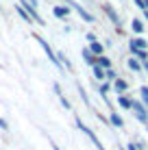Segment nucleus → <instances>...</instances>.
Returning a JSON list of instances; mask_svg holds the SVG:
<instances>
[{
  "label": "nucleus",
  "instance_id": "1",
  "mask_svg": "<svg viewBox=\"0 0 148 150\" xmlns=\"http://www.w3.org/2000/svg\"><path fill=\"white\" fill-rule=\"evenodd\" d=\"M37 41L42 44V48L46 50V54H48V61H52V63L57 65V68H61V61H59V57L52 52V48H50V44H48V41H46V39H42V37H37Z\"/></svg>",
  "mask_w": 148,
  "mask_h": 150
},
{
  "label": "nucleus",
  "instance_id": "2",
  "mask_svg": "<svg viewBox=\"0 0 148 150\" xmlns=\"http://www.w3.org/2000/svg\"><path fill=\"white\" fill-rule=\"evenodd\" d=\"M76 124H79V128H81V131H83V133H85V135H87L89 139H91V144H94V146H96V148H98V150H105V148H103V144H100V142H98V137H96V135H94V131H89V128H87V126H85V124H83V122H81V120H76Z\"/></svg>",
  "mask_w": 148,
  "mask_h": 150
},
{
  "label": "nucleus",
  "instance_id": "3",
  "mask_svg": "<svg viewBox=\"0 0 148 150\" xmlns=\"http://www.w3.org/2000/svg\"><path fill=\"white\" fill-rule=\"evenodd\" d=\"M133 111L137 113V117H140V122H144V124H148V113H146V109L140 105V102H135L133 100Z\"/></svg>",
  "mask_w": 148,
  "mask_h": 150
},
{
  "label": "nucleus",
  "instance_id": "4",
  "mask_svg": "<svg viewBox=\"0 0 148 150\" xmlns=\"http://www.w3.org/2000/svg\"><path fill=\"white\" fill-rule=\"evenodd\" d=\"M89 52L94 54V57H103V44H100V41H91Z\"/></svg>",
  "mask_w": 148,
  "mask_h": 150
},
{
  "label": "nucleus",
  "instance_id": "5",
  "mask_svg": "<svg viewBox=\"0 0 148 150\" xmlns=\"http://www.w3.org/2000/svg\"><path fill=\"white\" fill-rule=\"evenodd\" d=\"M96 65H100L103 70H111V61L107 59L105 54H103V57H96Z\"/></svg>",
  "mask_w": 148,
  "mask_h": 150
},
{
  "label": "nucleus",
  "instance_id": "6",
  "mask_svg": "<svg viewBox=\"0 0 148 150\" xmlns=\"http://www.w3.org/2000/svg\"><path fill=\"white\" fill-rule=\"evenodd\" d=\"M113 87H115V91H120V94H124V91L129 89V83H126V81H122V79H115Z\"/></svg>",
  "mask_w": 148,
  "mask_h": 150
},
{
  "label": "nucleus",
  "instance_id": "7",
  "mask_svg": "<svg viewBox=\"0 0 148 150\" xmlns=\"http://www.w3.org/2000/svg\"><path fill=\"white\" fill-rule=\"evenodd\" d=\"M131 46H133V48H137V50H146L148 41H146V39H142V37H135L133 41H131Z\"/></svg>",
  "mask_w": 148,
  "mask_h": 150
},
{
  "label": "nucleus",
  "instance_id": "8",
  "mask_svg": "<svg viewBox=\"0 0 148 150\" xmlns=\"http://www.w3.org/2000/svg\"><path fill=\"white\" fill-rule=\"evenodd\" d=\"M105 13L109 15L111 20H113V24H115V26H120V18H118V15H115V11H113V9L109 7V4H105Z\"/></svg>",
  "mask_w": 148,
  "mask_h": 150
},
{
  "label": "nucleus",
  "instance_id": "9",
  "mask_svg": "<svg viewBox=\"0 0 148 150\" xmlns=\"http://www.w3.org/2000/svg\"><path fill=\"white\" fill-rule=\"evenodd\" d=\"M68 13H70V9L68 7H63V4H59V7H55V15H57V18H68Z\"/></svg>",
  "mask_w": 148,
  "mask_h": 150
},
{
  "label": "nucleus",
  "instance_id": "10",
  "mask_svg": "<svg viewBox=\"0 0 148 150\" xmlns=\"http://www.w3.org/2000/svg\"><path fill=\"white\" fill-rule=\"evenodd\" d=\"M83 59L87 61V63L91 65V68H94V65H96V57H94V54L89 52V48H87V50H83Z\"/></svg>",
  "mask_w": 148,
  "mask_h": 150
},
{
  "label": "nucleus",
  "instance_id": "11",
  "mask_svg": "<svg viewBox=\"0 0 148 150\" xmlns=\"http://www.w3.org/2000/svg\"><path fill=\"white\" fill-rule=\"evenodd\" d=\"M118 102H120V107H124V109H133V100H129L126 96H120Z\"/></svg>",
  "mask_w": 148,
  "mask_h": 150
},
{
  "label": "nucleus",
  "instance_id": "12",
  "mask_svg": "<svg viewBox=\"0 0 148 150\" xmlns=\"http://www.w3.org/2000/svg\"><path fill=\"white\" fill-rule=\"evenodd\" d=\"M131 28H133L135 33H144V22H142V20H133V22H131Z\"/></svg>",
  "mask_w": 148,
  "mask_h": 150
},
{
  "label": "nucleus",
  "instance_id": "13",
  "mask_svg": "<svg viewBox=\"0 0 148 150\" xmlns=\"http://www.w3.org/2000/svg\"><path fill=\"white\" fill-rule=\"evenodd\" d=\"M15 9H18V13H20V15H22V18H24V20H26V22H28V24H33V18H30V15L26 13V9H24V7H22V4H18V7H15Z\"/></svg>",
  "mask_w": 148,
  "mask_h": 150
},
{
  "label": "nucleus",
  "instance_id": "14",
  "mask_svg": "<svg viewBox=\"0 0 148 150\" xmlns=\"http://www.w3.org/2000/svg\"><path fill=\"white\" fill-rule=\"evenodd\" d=\"M94 76H96V79H100V81H105V79H107L105 70L100 68V65H94Z\"/></svg>",
  "mask_w": 148,
  "mask_h": 150
},
{
  "label": "nucleus",
  "instance_id": "15",
  "mask_svg": "<svg viewBox=\"0 0 148 150\" xmlns=\"http://www.w3.org/2000/svg\"><path fill=\"white\" fill-rule=\"evenodd\" d=\"M129 68H131V70H135V72H140V70H142V65H140V61H137L135 57H133V59H129Z\"/></svg>",
  "mask_w": 148,
  "mask_h": 150
},
{
  "label": "nucleus",
  "instance_id": "16",
  "mask_svg": "<svg viewBox=\"0 0 148 150\" xmlns=\"http://www.w3.org/2000/svg\"><path fill=\"white\" fill-rule=\"evenodd\" d=\"M111 122H113L118 128H120V126H124V122H122V117L118 115V113H111Z\"/></svg>",
  "mask_w": 148,
  "mask_h": 150
},
{
  "label": "nucleus",
  "instance_id": "17",
  "mask_svg": "<svg viewBox=\"0 0 148 150\" xmlns=\"http://www.w3.org/2000/svg\"><path fill=\"white\" fill-rule=\"evenodd\" d=\"M140 94H142V100H144L146 105H148V87H146V85H144V87L140 89Z\"/></svg>",
  "mask_w": 148,
  "mask_h": 150
},
{
  "label": "nucleus",
  "instance_id": "18",
  "mask_svg": "<svg viewBox=\"0 0 148 150\" xmlns=\"http://www.w3.org/2000/svg\"><path fill=\"white\" fill-rule=\"evenodd\" d=\"M59 100H61V105H63V107H65V109H70V102H68V98H65V96H61V98H59Z\"/></svg>",
  "mask_w": 148,
  "mask_h": 150
},
{
  "label": "nucleus",
  "instance_id": "19",
  "mask_svg": "<svg viewBox=\"0 0 148 150\" xmlns=\"http://www.w3.org/2000/svg\"><path fill=\"white\" fill-rule=\"evenodd\" d=\"M0 128H4V131H7V128H9V124H7V122H4V120H2V117H0Z\"/></svg>",
  "mask_w": 148,
  "mask_h": 150
},
{
  "label": "nucleus",
  "instance_id": "20",
  "mask_svg": "<svg viewBox=\"0 0 148 150\" xmlns=\"http://www.w3.org/2000/svg\"><path fill=\"white\" fill-rule=\"evenodd\" d=\"M107 91H109V85H103V87H100V94H103V96L107 94Z\"/></svg>",
  "mask_w": 148,
  "mask_h": 150
},
{
  "label": "nucleus",
  "instance_id": "21",
  "mask_svg": "<svg viewBox=\"0 0 148 150\" xmlns=\"http://www.w3.org/2000/svg\"><path fill=\"white\" fill-rule=\"evenodd\" d=\"M129 150H137V146H135V144H131V146H129Z\"/></svg>",
  "mask_w": 148,
  "mask_h": 150
},
{
  "label": "nucleus",
  "instance_id": "22",
  "mask_svg": "<svg viewBox=\"0 0 148 150\" xmlns=\"http://www.w3.org/2000/svg\"><path fill=\"white\" fill-rule=\"evenodd\" d=\"M142 65H144V68H146V72H148V61H144V63H142Z\"/></svg>",
  "mask_w": 148,
  "mask_h": 150
}]
</instances>
